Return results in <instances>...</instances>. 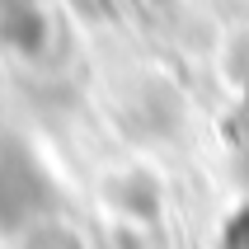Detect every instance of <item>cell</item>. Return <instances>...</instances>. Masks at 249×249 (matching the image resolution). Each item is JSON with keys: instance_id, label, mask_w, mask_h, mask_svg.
Here are the masks:
<instances>
[{"instance_id": "cell-2", "label": "cell", "mask_w": 249, "mask_h": 249, "mask_svg": "<svg viewBox=\"0 0 249 249\" xmlns=\"http://www.w3.org/2000/svg\"><path fill=\"white\" fill-rule=\"evenodd\" d=\"M0 38L19 52H38L47 38V19L33 0H0Z\"/></svg>"}, {"instance_id": "cell-1", "label": "cell", "mask_w": 249, "mask_h": 249, "mask_svg": "<svg viewBox=\"0 0 249 249\" xmlns=\"http://www.w3.org/2000/svg\"><path fill=\"white\" fill-rule=\"evenodd\" d=\"M42 197V169L14 141H0V226H19Z\"/></svg>"}, {"instance_id": "cell-3", "label": "cell", "mask_w": 249, "mask_h": 249, "mask_svg": "<svg viewBox=\"0 0 249 249\" xmlns=\"http://www.w3.org/2000/svg\"><path fill=\"white\" fill-rule=\"evenodd\" d=\"M226 249H249V212H240L235 221L226 226V240H221Z\"/></svg>"}]
</instances>
